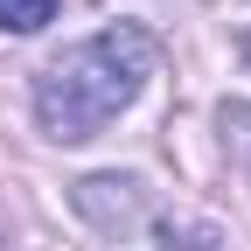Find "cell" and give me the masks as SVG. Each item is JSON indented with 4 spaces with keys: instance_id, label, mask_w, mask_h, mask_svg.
<instances>
[{
    "instance_id": "6da1fadb",
    "label": "cell",
    "mask_w": 251,
    "mask_h": 251,
    "mask_svg": "<svg viewBox=\"0 0 251 251\" xmlns=\"http://www.w3.org/2000/svg\"><path fill=\"white\" fill-rule=\"evenodd\" d=\"M153 63H161V49H153V35L140 21H112L98 35L56 49L35 70V126L56 147L98 140L119 112H133V98L153 77Z\"/></svg>"
},
{
    "instance_id": "7a4b0ae2",
    "label": "cell",
    "mask_w": 251,
    "mask_h": 251,
    "mask_svg": "<svg viewBox=\"0 0 251 251\" xmlns=\"http://www.w3.org/2000/svg\"><path fill=\"white\" fill-rule=\"evenodd\" d=\"M70 202H77V216H84L98 237H119V244L153 224L147 181H133V175H84V181L70 188Z\"/></svg>"
},
{
    "instance_id": "3957f363",
    "label": "cell",
    "mask_w": 251,
    "mask_h": 251,
    "mask_svg": "<svg viewBox=\"0 0 251 251\" xmlns=\"http://www.w3.org/2000/svg\"><path fill=\"white\" fill-rule=\"evenodd\" d=\"M56 7L63 0H0V28H7V35H35V28L56 21Z\"/></svg>"
},
{
    "instance_id": "277c9868",
    "label": "cell",
    "mask_w": 251,
    "mask_h": 251,
    "mask_svg": "<svg viewBox=\"0 0 251 251\" xmlns=\"http://www.w3.org/2000/svg\"><path fill=\"white\" fill-rule=\"evenodd\" d=\"M244 56H251V35H244Z\"/></svg>"
}]
</instances>
